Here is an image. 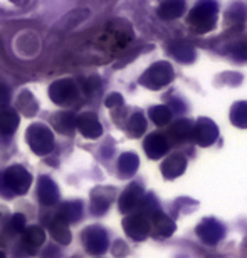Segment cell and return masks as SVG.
<instances>
[{
    "label": "cell",
    "mask_w": 247,
    "mask_h": 258,
    "mask_svg": "<svg viewBox=\"0 0 247 258\" xmlns=\"http://www.w3.org/2000/svg\"><path fill=\"white\" fill-rule=\"evenodd\" d=\"M19 126V114L14 109L0 111V131L4 134H12Z\"/></svg>",
    "instance_id": "obj_11"
},
{
    "label": "cell",
    "mask_w": 247,
    "mask_h": 258,
    "mask_svg": "<svg viewBox=\"0 0 247 258\" xmlns=\"http://www.w3.org/2000/svg\"><path fill=\"white\" fill-rule=\"evenodd\" d=\"M76 127L82 133V136L91 138V139L100 138L101 133H103V127L100 124V121L96 119L94 114H89V112L81 114L78 119H76Z\"/></svg>",
    "instance_id": "obj_7"
},
{
    "label": "cell",
    "mask_w": 247,
    "mask_h": 258,
    "mask_svg": "<svg viewBox=\"0 0 247 258\" xmlns=\"http://www.w3.org/2000/svg\"><path fill=\"white\" fill-rule=\"evenodd\" d=\"M49 96L56 104L69 106V104H74V102L78 101L79 91L71 79H61V81L54 82V84L51 86Z\"/></svg>",
    "instance_id": "obj_4"
},
{
    "label": "cell",
    "mask_w": 247,
    "mask_h": 258,
    "mask_svg": "<svg viewBox=\"0 0 247 258\" xmlns=\"http://www.w3.org/2000/svg\"><path fill=\"white\" fill-rule=\"evenodd\" d=\"M17 107L20 112H24L25 116H34L37 112V102H35L34 96L29 91H24L17 99Z\"/></svg>",
    "instance_id": "obj_14"
},
{
    "label": "cell",
    "mask_w": 247,
    "mask_h": 258,
    "mask_svg": "<svg viewBox=\"0 0 247 258\" xmlns=\"http://www.w3.org/2000/svg\"><path fill=\"white\" fill-rule=\"evenodd\" d=\"M152 117H153V121H155L157 124L163 126V124H167V122L170 121V111L167 109V107H163V106L153 107V109H152Z\"/></svg>",
    "instance_id": "obj_17"
},
{
    "label": "cell",
    "mask_w": 247,
    "mask_h": 258,
    "mask_svg": "<svg viewBox=\"0 0 247 258\" xmlns=\"http://www.w3.org/2000/svg\"><path fill=\"white\" fill-rule=\"evenodd\" d=\"M39 198L44 205H53L56 200H58V189H56V184L51 181L49 178H40L39 183Z\"/></svg>",
    "instance_id": "obj_10"
},
{
    "label": "cell",
    "mask_w": 247,
    "mask_h": 258,
    "mask_svg": "<svg viewBox=\"0 0 247 258\" xmlns=\"http://www.w3.org/2000/svg\"><path fill=\"white\" fill-rule=\"evenodd\" d=\"M123 102V99H121V96L120 94H113V96H110L106 99V106L108 107H113V106H118V104H121Z\"/></svg>",
    "instance_id": "obj_20"
},
{
    "label": "cell",
    "mask_w": 247,
    "mask_h": 258,
    "mask_svg": "<svg viewBox=\"0 0 247 258\" xmlns=\"http://www.w3.org/2000/svg\"><path fill=\"white\" fill-rule=\"evenodd\" d=\"M12 4H15V5H25L29 2V0H10Z\"/></svg>",
    "instance_id": "obj_22"
},
{
    "label": "cell",
    "mask_w": 247,
    "mask_h": 258,
    "mask_svg": "<svg viewBox=\"0 0 247 258\" xmlns=\"http://www.w3.org/2000/svg\"><path fill=\"white\" fill-rule=\"evenodd\" d=\"M183 9H185L183 0H163L158 14H160V17L167 19V20L168 19H177L183 14Z\"/></svg>",
    "instance_id": "obj_9"
},
{
    "label": "cell",
    "mask_w": 247,
    "mask_h": 258,
    "mask_svg": "<svg viewBox=\"0 0 247 258\" xmlns=\"http://www.w3.org/2000/svg\"><path fill=\"white\" fill-rule=\"evenodd\" d=\"M44 240H45L44 230L39 228V226H30L29 230L24 231L22 245L25 250L30 251V253H35V248H39V246L44 243Z\"/></svg>",
    "instance_id": "obj_8"
},
{
    "label": "cell",
    "mask_w": 247,
    "mask_h": 258,
    "mask_svg": "<svg viewBox=\"0 0 247 258\" xmlns=\"http://www.w3.org/2000/svg\"><path fill=\"white\" fill-rule=\"evenodd\" d=\"M4 181L12 191L24 195L30 186V174L22 166H12L4 173Z\"/></svg>",
    "instance_id": "obj_5"
},
{
    "label": "cell",
    "mask_w": 247,
    "mask_h": 258,
    "mask_svg": "<svg viewBox=\"0 0 247 258\" xmlns=\"http://www.w3.org/2000/svg\"><path fill=\"white\" fill-rule=\"evenodd\" d=\"M165 149H167V144H165V139L162 136L153 134L146 139V151L152 158H160V154L165 153Z\"/></svg>",
    "instance_id": "obj_15"
},
{
    "label": "cell",
    "mask_w": 247,
    "mask_h": 258,
    "mask_svg": "<svg viewBox=\"0 0 247 258\" xmlns=\"http://www.w3.org/2000/svg\"><path fill=\"white\" fill-rule=\"evenodd\" d=\"M27 143L34 153L47 154L54 148L53 131L44 124H32L27 131Z\"/></svg>",
    "instance_id": "obj_3"
},
{
    "label": "cell",
    "mask_w": 247,
    "mask_h": 258,
    "mask_svg": "<svg viewBox=\"0 0 247 258\" xmlns=\"http://www.w3.org/2000/svg\"><path fill=\"white\" fill-rule=\"evenodd\" d=\"M0 258H5V255L2 253V251H0Z\"/></svg>",
    "instance_id": "obj_23"
},
{
    "label": "cell",
    "mask_w": 247,
    "mask_h": 258,
    "mask_svg": "<svg viewBox=\"0 0 247 258\" xmlns=\"http://www.w3.org/2000/svg\"><path fill=\"white\" fill-rule=\"evenodd\" d=\"M130 133H131V136H140V134L145 131V119L141 117V114H135L131 117V121H130Z\"/></svg>",
    "instance_id": "obj_18"
},
{
    "label": "cell",
    "mask_w": 247,
    "mask_h": 258,
    "mask_svg": "<svg viewBox=\"0 0 247 258\" xmlns=\"http://www.w3.org/2000/svg\"><path fill=\"white\" fill-rule=\"evenodd\" d=\"M178 47L182 49V50H180V52H173L178 59H182V60H190V59L193 57V50H192V47H188L187 44H178Z\"/></svg>",
    "instance_id": "obj_19"
},
{
    "label": "cell",
    "mask_w": 247,
    "mask_h": 258,
    "mask_svg": "<svg viewBox=\"0 0 247 258\" xmlns=\"http://www.w3.org/2000/svg\"><path fill=\"white\" fill-rule=\"evenodd\" d=\"M81 215V205L79 203H66L63 208H61V213L58 215L61 220H64L66 223L69 221L78 220Z\"/></svg>",
    "instance_id": "obj_16"
},
{
    "label": "cell",
    "mask_w": 247,
    "mask_h": 258,
    "mask_svg": "<svg viewBox=\"0 0 247 258\" xmlns=\"http://www.w3.org/2000/svg\"><path fill=\"white\" fill-rule=\"evenodd\" d=\"M131 40V29L125 22L108 24L92 40V47L97 52H105L108 55H115L125 49V45Z\"/></svg>",
    "instance_id": "obj_1"
},
{
    "label": "cell",
    "mask_w": 247,
    "mask_h": 258,
    "mask_svg": "<svg viewBox=\"0 0 247 258\" xmlns=\"http://www.w3.org/2000/svg\"><path fill=\"white\" fill-rule=\"evenodd\" d=\"M217 20V5L212 0H204L192 10L188 17V22L193 25L197 32H209L214 29Z\"/></svg>",
    "instance_id": "obj_2"
},
{
    "label": "cell",
    "mask_w": 247,
    "mask_h": 258,
    "mask_svg": "<svg viewBox=\"0 0 247 258\" xmlns=\"http://www.w3.org/2000/svg\"><path fill=\"white\" fill-rule=\"evenodd\" d=\"M173 71L167 62H158L155 66H152L150 69L145 72V76L141 77L140 82L145 86H150V87H158V86H163L167 84L168 81H172V76Z\"/></svg>",
    "instance_id": "obj_6"
},
{
    "label": "cell",
    "mask_w": 247,
    "mask_h": 258,
    "mask_svg": "<svg viewBox=\"0 0 247 258\" xmlns=\"http://www.w3.org/2000/svg\"><path fill=\"white\" fill-rule=\"evenodd\" d=\"M53 124L58 133L71 134L76 127V117L73 114H68V112H61V114H56V117L53 119Z\"/></svg>",
    "instance_id": "obj_13"
},
{
    "label": "cell",
    "mask_w": 247,
    "mask_h": 258,
    "mask_svg": "<svg viewBox=\"0 0 247 258\" xmlns=\"http://www.w3.org/2000/svg\"><path fill=\"white\" fill-rule=\"evenodd\" d=\"M9 101V91L5 86H0V104H7Z\"/></svg>",
    "instance_id": "obj_21"
},
{
    "label": "cell",
    "mask_w": 247,
    "mask_h": 258,
    "mask_svg": "<svg viewBox=\"0 0 247 258\" xmlns=\"http://www.w3.org/2000/svg\"><path fill=\"white\" fill-rule=\"evenodd\" d=\"M51 233H53L56 241H59V243H63V245L71 241V231L68 226H66V221L61 220L59 216H56L53 220V223H51Z\"/></svg>",
    "instance_id": "obj_12"
}]
</instances>
